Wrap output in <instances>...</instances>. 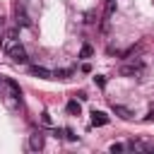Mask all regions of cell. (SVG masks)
<instances>
[{"label": "cell", "instance_id": "9", "mask_svg": "<svg viewBox=\"0 0 154 154\" xmlns=\"http://www.w3.org/2000/svg\"><path fill=\"white\" fill-rule=\"evenodd\" d=\"M17 24H19V26H29V17H26L22 10H17Z\"/></svg>", "mask_w": 154, "mask_h": 154}, {"label": "cell", "instance_id": "6", "mask_svg": "<svg viewBox=\"0 0 154 154\" xmlns=\"http://www.w3.org/2000/svg\"><path fill=\"white\" fill-rule=\"evenodd\" d=\"M5 84H7V89H10V94H12V99H14V101H19V99H22V89H19V84H17L14 79H7Z\"/></svg>", "mask_w": 154, "mask_h": 154}, {"label": "cell", "instance_id": "8", "mask_svg": "<svg viewBox=\"0 0 154 154\" xmlns=\"http://www.w3.org/2000/svg\"><path fill=\"white\" fill-rule=\"evenodd\" d=\"M113 111H116L120 118H125V120H130V118H132V116H130V111H128L125 106H116V103H113Z\"/></svg>", "mask_w": 154, "mask_h": 154}, {"label": "cell", "instance_id": "4", "mask_svg": "<svg viewBox=\"0 0 154 154\" xmlns=\"http://www.w3.org/2000/svg\"><path fill=\"white\" fill-rule=\"evenodd\" d=\"M108 123V116L103 113V111H91V125H96V128H101V125H106Z\"/></svg>", "mask_w": 154, "mask_h": 154}, {"label": "cell", "instance_id": "13", "mask_svg": "<svg viewBox=\"0 0 154 154\" xmlns=\"http://www.w3.org/2000/svg\"><path fill=\"white\" fill-rule=\"evenodd\" d=\"M41 123H43V125H53V120H51L48 113H41Z\"/></svg>", "mask_w": 154, "mask_h": 154}, {"label": "cell", "instance_id": "12", "mask_svg": "<svg viewBox=\"0 0 154 154\" xmlns=\"http://www.w3.org/2000/svg\"><path fill=\"white\" fill-rule=\"evenodd\" d=\"M65 137H67L70 142H75V140H77V135H75V130H72V128H65Z\"/></svg>", "mask_w": 154, "mask_h": 154}, {"label": "cell", "instance_id": "2", "mask_svg": "<svg viewBox=\"0 0 154 154\" xmlns=\"http://www.w3.org/2000/svg\"><path fill=\"white\" fill-rule=\"evenodd\" d=\"M140 72H142V63L123 65V67H120V75H123V77H135V75H140Z\"/></svg>", "mask_w": 154, "mask_h": 154}, {"label": "cell", "instance_id": "1", "mask_svg": "<svg viewBox=\"0 0 154 154\" xmlns=\"http://www.w3.org/2000/svg\"><path fill=\"white\" fill-rule=\"evenodd\" d=\"M7 53H10V58H12L14 63H19V65H24V63H26V51H24L19 43H12V46L7 48Z\"/></svg>", "mask_w": 154, "mask_h": 154}, {"label": "cell", "instance_id": "11", "mask_svg": "<svg viewBox=\"0 0 154 154\" xmlns=\"http://www.w3.org/2000/svg\"><path fill=\"white\" fill-rule=\"evenodd\" d=\"M94 84H96V87H106V77H103V75H96V77H94Z\"/></svg>", "mask_w": 154, "mask_h": 154}, {"label": "cell", "instance_id": "14", "mask_svg": "<svg viewBox=\"0 0 154 154\" xmlns=\"http://www.w3.org/2000/svg\"><path fill=\"white\" fill-rule=\"evenodd\" d=\"M123 149H125V147H123L120 142H116V144H111V152H113V154H118V152H123Z\"/></svg>", "mask_w": 154, "mask_h": 154}, {"label": "cell", "instance_id": "7", "mask_svg": "<svg viewBox=\"0 0 154 154\" xmlns=\"http://www.w3.org/2000/svg\"><path fill=\"white\" fill-rule=\"evenodd\" d=\"M67 113H70V116H79V113H82V106L72 99V101H67Z\"/></svg>", "mask_w": 154, "mask_h": 154}, {"label": "cell", "instance_id": "10", "mask_svg": "<svg viewBox=\"0 0 154 154\" xmlns=\"http://www.w3.org/2000/svg\"><path fill=\"white\" fill-rule=\"evenodd\" d=\"M91 55H94V48H91L89 43H84L82 51H79V58H91Z\"/></svg>", "mask_w": 154, "mask_h": 154}, {"label": "cell", "instance_id": "15", "mask_svg": "<svg viewBox=\"0 0 154 154\" xmlns=\"http://www.w3.org/2000/svg\"><path fill=\"white\" fill-rule=\"evenodd\" d=\"M67 75H72V70H58L55 72V77H67Z\"/></svg>", "mask_w": 154, "mask_h": 154}, {"label": "cell", "instance_id": "5", "mask_svg": "<svg viewBox=\"0 0 154 154\" xmlns=\"http://www.w3.org/2000/svg\"><path fill=\"white\" fill-rule=\"evenodd\" d=\"M29 147H31L34 152H41V149H43V135H41V132H34V135L29 137Z\"/></svg>", "mask_w": 154, "mask_h": 154}, {"label": "cell", "instance_id": "3", "mask_svg": "<svg viewBox=\"0 0 154 154\" xmlns=\"http://www.w3.org/2000/svg\"><path fill=\"white\" fill-rule=\"evenodd\" d=\"M31 75L34 77H41V79H53L55 77V72H51L48 67H41V65H34L31 67Z\"/></svg>", "mask_w": 154, "mask_h": 154}]
</instances>
